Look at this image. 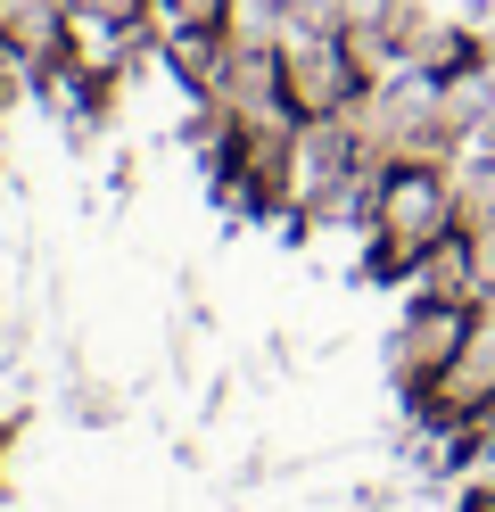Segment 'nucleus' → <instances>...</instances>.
Wrapping results in <instances>:
<instances>
[{
    "mask_svg": "<svg viewBox=\"0 0 495 512\" xmlns=\"http://www.w3.org/2000/svg\"><path fill=\"white\" fill-rule=\"evenodd\" d=\"M75 17H91V25H108V34H124V25H141L157 0H66Z\"/></svg>",
    "mask_w": 495,
    "mask_h": 512,
    "instance_id": "nucleus-1",
    "label": "nucleus"
},
{
    "mask_svg": "<svg viewBox=\"0 0 495 512\" xmlns=\"http://www.w3.org/2000/svg\"><path fill=\"white\" fill-rule=\"evenodd\" d=\"M487 58H495V34H487Z\"/></svg>",
    "mask_w": 495,
    "mask_h": 512,
    "instance_id": "nucleus-2",
    "label": "nucleus"
},
{
    "mask_svg": "<svg viewBox=\"0 0 495 512\" xmlns=\"http://www.w3.org/2000/svg\"><path fill=\"white\" fill-rule=\"evenodd\" d=\"M487 9H495V0H487Z\"/></svg>",
    "mask_w": 495,
    "mask_h": 512,
    "instance_id": "nucleus-3",
    "label": "nucleus"
}]
</instances>
